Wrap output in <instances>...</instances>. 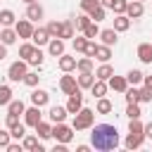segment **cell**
<instances>
[{"label":"cell","instance_id":"cell-1","mask_svg":"<svg viewBox=\"0 0 152 152\" xmlns=\"http://www.w3.org/2000/svg\"><path fill=\"white\" fill-rule=\"evenodd\" d=\"M119 142L121 140H119L116 126H112V124H97V126H93V131H90V145L95 150L109 152V150H116Z\"/></svg>","mask_w":152,"mask_h":152},{"label":"cell","instance_id":"cell-2","mask_svg":"<svg viewBox=\"0 0 152 152\" xmlns=\"http://www.w3.org/2000/svg\"><path fill=\"white\" fill-rule=\"evenodd\" d=\"M95 114L97 112H93V109H88V107H81L76 114H74V131H86V128H93V121H95Z\"/></svg>","mask_w":152,"mask_h":152},{"label":"cell","instance_id":"cell-3","mask_svg":"<svg viewBox=\"0 0 152 152\" xmlns=\"http://www.w3.org/2000/svg\"><path fill=\"white\" fill-rule=\"evenodd\" d=\"M26 71H28V62H26V59H17V62L10 64V69H7V78L14 81V83H17V81H24Z\"/></svg>","mask_w":152,"mask_h":152},{"label":"cell","instance_id":"cell-4","mask_svg":"<svg viewBox=\"0 0 152 152\" xmlns=\"http://www.w3.org/2000/svg\"><path fill=\"white\" fill-rule=\"evenodd\" d=\"M52 138H55L57 142H71V138H74V126H66L64 121H62V124H55V126H52Z\"/></svg>","mask_w":152,"mask_h":152},{"label":"cell","instance_id":"cell-5","mask_svg":"<svg viewBox=\"0 0 152 152\" xmlns=\"http://www.w3.org/2000/svg\"><path fill=\"white\" fill-rule=\"evenodd\" d=\"M14 31L19 33V38L31 40V36H33V24H31V19H19V21L14 24Z\"/></svg>","mask_w":152,"mask_h":152},{"label":"cell","instance_id":"cell-6","mask_svg":"<svg viewBox=\"0 0 152 152\" xmlns=\"http://www.w3.org/2000/svg\"><path fill=\"white\" fill-rule=\"evenodd\" d=\"M81 86H78V81H76V76H69V71H66V76H62L59 78V90L64 93V95H71L74 90H78Z\"/></svg>","mask_w":152,"mask_h":152},{"label":"cell","instance_id":"cell-7","mask_svg":"<svg viewBox=\"0 0 152 152\" xmlns=\"http://www.w3.org/2000/svg\"><path fill=\"white\" fill-rule=\"evenodd\" d=\"M81 107H83V95H81V88H78V90H74V93L69 95V100H66V112H69V114H76Z\"/></svg>","mask_w":152,"mask_h":152},{"label":"cell","instance_id":"cell-8","mask_svg":"<svg viewBox=\"0 0 152 152\" xmlns=\"http://www.w3.org/2000/svg\"><path fill=\"white\" fill-rule=\"evenodd\" d=\"M50 38H52V36L48 33V28H40V26H38V28H33L31 43H33L36 48H40V45H48V43H50Z\"/></svg>","mask_w":152,"mask_h":152},{"label":"cell","instance_id":"cell-9","mask_svg":"<svg viewBox=\"0 0 152 152\" xmlns=\"http://www.w3.org/2000/svg\"><path fill=\"white\" fill-rule=\"evenodd\" d=\"M38 121H43V119H40V107H38V104H33V107H28V109L24 112V124L36 128V124H38Z\"/></svg>","mask_w":152,"mask_h":152},{"label":"cell","instance_id":"cell-10","mask_svg":"<svg viewBox=\"0 0 152 152\" xmlns=\"http://www.w3.org/2000/svg\"><path fill=\"white\" fill-rule=\"evenodd\" d=\"M142 142H145V133H128V135H126V140H124L126 150H138Z\"/></svg>","mask_w":152,"mask_h":152},{"label":"cell","instance_id":"cell-11","mask_svg":"<svg viewBox=\"0 0 152 152\" xmlns=\"http://www.w3.org/2000/svg\"><path fill=\"white\" fill-rule=\"evenodd\" d=\"M17 38H19V33L14 31V26H2V31H0V40H2L5 45H14Z\"/></svg>","mask_w":152,"mask_h":152},{"label":"cell","instance_id":"cell-12","mask_svg":"<svg viewBox=\"0 0 152 152\" xmlns=\"http://www.w3.org/2000/svg\"><path fill=\"white\" fill-rule=\"evenodd\" d=\"M100 38H102L104 45L112 48V45H116V40H119V31H116L114 26H112V28H102V31H100Z\"/></svg>","mask_w":152,"mask_h":152},{"label":"cell","instance_id":"cell-13","mask_svg":"<svg viewBox=\"0 0 152 152\" xmlns=\"http://www.w3.org/2000/svg\"><path fill=\"white\" fill-rule=\"evenodd\" d=\"M107 86L112 88V90H116V93H126V88H128V81H126V76H112L109 81H107Z\"/></svg>","mask_w":152,"mask_h":152},{"label":"cell","instance_id":"cell-14","mask_svg":"<svg viewBox=\"0 0 152 152\" xmlns=\"http://www.w3.org/2000/svg\"><path fill=\"white\" fill-rule=\"evenodd\" d=\"M31 102H33V104H38V107H45V104L50 102V93H48V90H43V88H36V90L31 93Z\"/></svg>","mask_w":152,"mask_h":152},{"label":"cell","instance_id":"cell-15","mask_svg":"<svg viewBox=\"0 0 152 152\" xmlns=\"http://www.w3.org/2000/svg\"><path fill=\"white\" fill-rule=\"evenodd\" d=\"M138 59L142 64H152V43H140L138 45Z\"/></svg>","mask_w":152,"mask_h":152},{"label":"cell","instance_id":"cell-16","mask_svg":"<svg viewBox=\"0 0 152 152\" xmlns=\"http://www.w3.org/2000/svg\"><path fill=\"white\" fill-rule=\"evenodd\" d=\"M48 52H50L52 57H62V55H64V40H62V38H50Z\"/></svg>","mask_w":152,"mask_h":152},{"label":"cell","instance_id":"cell-17","mask_svg":"<svg viewBox=\"0 0 152 152\" xmlns=\"http://www.w3.org/2000/svg\"><path fill=\"white\" fill-rule=\"evenodd\" d=\"M66 114H69V112H66V107L55 104V107H50V114H48V116H50V121H52V124H62V121L66 119Z\"/></svg>","mask_w":152,"mask_h":152},{"label":"cell","instance_id":"cell-18","mask_svg":"<svg viewBox=\"0 0 152 152\" xmlns=\"http://www.w3.org/2000/svg\"><path fill=\"white\" fill-rule=\"evenodd\" d=\"M142 12H145V7H142L140 0H133V2H128V7H126V14H128L131 19H140Z\"/></svg>","mask_w":152,"mask_h":152},{"label":"cell","instance_id":"cell-19","mask_svg":"<svg viewBox=\"0 0 152 152\" xmlns=\"http://www.w3.org/2000/svg\"><path fill=\"white\" fill-rule=\"evenodd\" d=\"M26 19H31V21L43 19V7H40L38 2H28V5H26Z\"/></svg>","mask_w":152,"mask_h":152},{"label":"cell","instance_id":"cell-20","mask_svg":"<svg viewBox=\"0 0 152 152\" xmlns=\"http://www.w3.org/2000/svg\"><path fill=\"white\" fill-rule=\"evenodd\" d=\"M114 28H116L119 33L128 31V28H131V17H128V14H116V17H114Z\"/></svg>","mask_w":152,"mask_h":152},{"label":"cell","instance_id":"cell-21","mask_svg":"<svg viewBox=\"0 0 152 152\" xmlns=\"http://www.w3.org/2000/svg\"><path fill=\"white\" fill-rule=\"evenodd\" d=\"M76 62H78L76 57H71V55H62V57H59V69H62L64 74H66V71H74V69H76Z\"/></svg>","mask_w":152,"mask_h":152},{"label":"cell","instance_id":"cell-22","mask_svg":"<svg viewBox=\"0 0 152 152\" xmlns=\"http://www.w3.org/2000/svg\"><path fill=\"white\" fill-rule=\"evenodd\" d=\"M95 76H97L100 81H109V78L114 76V69H112V64H109V62H102V66H97Z\"/></svg>","mask_w":152,"mask_h":152},{"label":"cell","instance_id":"cell-23","mask_svg":"<svg viewBox=\"0 0 152 152\" xmlns=\"http://www.w3.org/2000/svg\"><path fill=\"white\" fill-rule=\"evenodd\" d=\"M95 78H97V76H95L93 71H78V78H76V81H78L81 88H90V86L95 83Z\"/></svg>","mask_w":152,"mask_h":152},{"label":"cell","instance_id":"cell-24","mask_svg":"<svg viewBox=\"0 0 152 152\" xmlns=\"http://www.w3.org/2000/svg\"><path fill=\"white\" fill-rule=\"evenodd\" d=\"M107 81H100V78H95V83L90 86V93H93V97H104L107 95Z\"/></svg>","mask_w":152,"mask_h":152},{"label":"cell","instance_id":"cell-25","mask_svg":"<svg viewBox=\"0 0 152 152\" xmlns=\"http://www.w3.org/2000/svg\"><path fill=\"white\" fill-rule=\"evenodd\" d=\"M36 133H38L40 140H48V138H52V126L48 121H38L36 124Z\"/></svg>","mask_w":152,"mask_h":152},{"label":"cell","instance_id":"cell-26","mask_svg":"<svg viewBox=\"0 0 152 152\" xmlns=\"http://www.w3.org/2000/svg\"><path fill=\"white\" fill-rule=\"evenodd\" d=\"M24 150H33V152H43V145L38 142V138L36 135H24Z\"/></svg>","mask_w":152,"mask_h":152},{"label":"cell","instance_id":"cell-27","mask_svg":"<svg viewBox=\"0 0 152 152\" xmlns=\"http://www.w3.org/2000/svg\"><path fill=\"white\" fill-rule=\"evenodd\" d=\"M17 24V17L12 10H0V26H14Z\"/></svg>","mask_w":152,"mask_h":152},{"label":"cell","instance_id":"cell-28","mask_svg":"<svg viewBox=\"0 0 152 152\" xmlns=\"http://www.w3.org/2000/svg\"><path fill=\"white\" fill-rule=\"evenodd\" d=\"M95 59H100V62H109L112 59V48L109 45H97V52H95Z\"/></svg>","mask_w":152,"mask_h":152},{"label":"cell","instance_id":"cell-29","mask_svg":"<svg viewBox=\"0 0 152 152\" xmlns=\"http://www.w3.org/2000/svg\"><path fill=\"white\" fill-rule=\"evenodd\" d=\"M112 109H114V104H112L107 97H97V104H95V112H97V114H109Z\"/></svg>","mask_w":152,"mask_h":152},{"label":"cell","instance_id":"cell-30","mask_svg":"<svg viewBox=\"0 0 152 152\" xmlns=\"http://www.w3.org/2000/svg\"><path fill=\"white\" fill-rule=\"evenodd\" d=\"M74 33H76L74 21H62V33H59V38L66 40V38H74Z\"/></svg>","mask_w":152,"mask_h":152},{"label":"cell","instance_id":"cell-31","mask_svg":"<svg viewBox=\"0 0 152 152\" xmlns=\"http://www.w3.org/2000/svg\"><path fill=\"white\" fill-rule=\"evenodd\" d=\"M83 36H86V38H90V40H95V38L100 36V26H97V21H90V24L83 28Z\"/></svg>","mask_w":152,"mask_h":152},{"label":"cell","instance_id":"cell-32","mask_svg":"<svg viewBox=\"0 0 152 152\" xmlns=\"http://www.w3.org/2000/svg\"><path fill=\"white\" fill-rule=\"evenodd\" d=\"M142 76H145V74H142L140 69H131V71L126 74V81H128L131 86H138V83H142Z\"/></svg>","mask_w":152,"mask_h":152},{"label":"cell","instance_id":"cell-33","mask_svg":"<svg viewBox=\"0 0 152 152\" xmlns=\"http://www.w3.org/2000/svg\"><path fill=\"white\" fill-rule=\"evenodd\" d=\"M12 102V88L10 86H0V107H7Z\"/></svg>","mask_w":152,"mask_h":152},{"label":"cell","instance_id":"cell-34","mask_svg":"<svg viewBox=\"0 0 152 152\" xmlns=\"http://www.w3.org/2000/svg\"><path fill=\"white\" fill-rule=\"evenodd\" d=\"M90 21H93V19H90V14H88V12H83V14H78V17L74 19V26H76L78 31H83V28H86Z\"/></svg>","mask_w":152,"mask_h":152},{"label":"cell","instance_id":"cell-35","mask_svg":"<svg viewBox=\"0 0 152 152\" xmlns=\"http://www.w3.org/2000/svg\"><path fill=\"white\" fill-rule=\"evenodd\" d=\"M71 45H74V50H76V52H86L88 38H86V36H74V38H71Z\"/></svg>","mask_w":152,"mask_h":152},{"label":"cell","instance_id":"cell-36","mask_svg":"<svg viewBox=\"0 0 152 152\" xmlns=\"http://www.w3.org/2000/svg\"><path fill=\"white\" fill-rule=\"evenodd\" d=\"M33 50H36V45H33V43H24V45L19 48V57L28 62V59H31V55H33Z\"/></svg>","mask_w":152,"mask_h":152},{"label":"cell","instance_id":"cell-37","mask_svg":"<svg viewBox=\"0 0 152 152\" xmlns=\"http://www.w3.org/2000/svg\"><path fill=\"white\" fill-rule=\"evenodd\" d=\"M124 97H126V102L131 104V102H140V90L133 86V88H126V93H124Z\"/></svg>","mask_w":152,"mask_h":152},{"label":"cell","instance_id":"cell-38","mask_svg":"<svg viewBox=\"0 0 152 152\" xmlns=\"http://www.w3.org/2000/svg\"><path fill=\"white\" fill-rule=\"evenodd\" d=\"M7 112H10V114H24V112H26V107H24V102H21V100H12V102L7 104Z\"/></svg>","mask_w":152,"mask_h":152},{"label":"cell","instance_id":"cell-39","mask_svg":"<svg viewBox=\"0 0 152 152\" xmlns=\"http://www.w3.org/2000/svg\"><path fill=\"white\" fill-rule=\"evenodd\" d=\"M45 28H48V33H50L52 38H59V33H62V21H57V19H55V21H50Z\"/></svg>","mask_w":152,"mask_h":152},{"label":"cell","instance_id":"cell-40","mask_svg":"<svg viewBox=\"0 0 152 152\" xmlns=\"http://www.w3.org/2000/svg\"><path fill=\"white\" fill-rule=\"evenodd\" d=\"M43 59H45L43 50H40V48H36V50H33V55H31V59H28V64H31V66H40V64H43Z\"/></svg>","mask_w":152,"mask_h":152},{"label":"cell","instance_id":"cell-41","mask_svg":"<svg viewBox=\"0 0 152 152\" xmlns=\"http://www.w3.org/2000/svg\"><path fill=\"white\" fill-rule=\"evenodd\" d=\"M140 114H142V112H140V104H138V102H131V104L126 107V116H128V119H140Z\"/></svg>","mask_w":152,"mask_h":152},{"label":"cell","instance_id":"cell-42","mask_svg":"<svg viewBox=\"0 0 152 152\" xmlns=\"http://www.w3.org/2000/svg\"><path fill=\"white\" fill-rule=\"evenodd\" d=\"M76 69L78 71H93V57H83L76 62Z\"/></svg>","mask_w":152,"mask_h":152},{"label":"cell","instance_id":"cell-43","mask_svg":"<svg viewBox=\"0 0 152 152\" xmlns=\"http://www.w3.org/2000/svg\"><path fill=\"white\" fill-rule=\"evenodd\" d=\"M38 81H40V76H38L36 71H26V76H24V83H26L28 88H36V86H38Z\"/></svg>","mask_w":152,"mask_h":152},{"label":"cell","instance_id":"cell-44","mask_svg":"<svg viewBox=\"0 0 152 152\" xmlns=\"http://www.w3.org/2000/svg\"><path fill=\"white\" fill-rule=\"evenodd\" d=\"M126 7H128V0H114L109 10L116 12V14H126Z\"/></svg>","mask_w":152,"mask_h":152},{"label":"cell","instance_id":"cell-45","mask_svg":"<svg viewBox=\"0 0 152 152\" xmlns=\"http://www.w3.org/2000/svg\"><path fill=\"white\" fill-rule=\"evenodd\" d=\"M128 133H145V126L140 124V119H131L128 121Z\"/></svg>","mask_w":152,"mask_h":152},{"label":"cell","instance_id":"cell-46","mask_svg":"<svg viewBox=\"0 0 152 152\" xmlns=\"http://www.w3.org/2000/svg\"><path fill=\"white\" fill-rule=\"evenodd\" d=\"M10 133H12V138H17V140H24V135H26V128H24V124H17V126H12V128H10Z\"/></svg>","mask_w":152,"mask_h":152},{"label":"cell","instance_id":"cell-47","mask_svg":"<svg viewBox=\"0 0 152 152\" xmlns=\"http://www.w3.org/2000/svg\"><path fill=\"white\" fill-rule=\"evenodd\" d=\"M95 7H100V0H81V10H83V12L90 14Z\"/></svg>","mask_w":152,"mask_h":152},{"label":"cell","instance_id":"cell-48","mask_svg":"<svg viewBox=\"0 0 152 152\" xmlns=\"http://www.w3.org/2000/svg\"><path fill=\"white\" fill-rule=\"evenodd\" d=\"M95 52H97V43L88 38V45H86V52H83V55H86V57H93V59H95Z\"/></svg>","mask_w":152,"mask_h":152},{"label":"cell","instance_id":"cell-49","mask_svg":"<svg viewBox=\"0 0 152 152\" xmlns=\"http://www.w3.org/2000/svg\"><path fill=\"white\" fill-rule=\"evenodd\" d=\"M140 102H152V88L150 86H142L140 88Z\"/></svg>","mask_w":152,"mask_h":152},{"label":"cell","instance_id":"cell-50","mask_svg":"<svg viewBox=\"0 0 152 152\" xmlns=\"http://www.w3.org/2000/svg\"><path fill=\"white\" fill-rule=\"evenodd\" d=\"M10 142H12V133L0 128V147H5V150H7V145H10Z\"/></svg>","mask_w":152,"mask_h":152},{"label":"cell","instance_id":"cell-51","mask_svg":"<svg viewBox=\"0 0 152 152\" xmlns=\"http://www.w3.org/2000/svg\"><path fill=\"white\" fill-rule=\"evenodd\" d=\"M90 19H93V21H102V19H104V7H102V5L95 7V10L90 12Z\"/></svg>","mask_w":152,"mask_h":152},{"label":"cell","instance_id":"cell-52","mask_svg":"<svg viewBox=\"0 0 152 152\" xmlns=\"http://www.w3.org/2000/svg\"><path fill=\"white\" fill-rule=\"evenodd\" d=\"M17 124H19V114H10V112H7L5 126H7V128H12V126H17Z\"/></svg>","mask_w":152,"mask_h":152},{"label":"cell","instance_id":"cell-53","mask_svg":"<svg viewBox=\"0 0 152 152\" xmlns=\"http://www.w3.org/2000/svg\"><path fill=\"white\" fill-rule=\"evenodd\" d=\"M21 147L24 145H19V142H10L7 145V152H21Z\"/></svg>","mask_w":152,"mask_h":152},{"label":"cell","instance_id":"cell-54","mask_svg":"<svg viewBox=\"0 0 152 152\" xmlns=\"http://www.w3.org/2000/svg\"><path fill=\"white\" fill-rule=\"evenodd\" d=\"M5 57H7V45H5L2 40H0V62H2Z\"/></svg>","mask_w":152,"mask_h":152},{"label":"cell","instance_id":"cell-55","mask_svg":"<svg viewBox=\"0 0 152 152\" xmlns=\"http://www.w3.org/2000/svg\"><path fill=\"white\" fill-rule=\"evenodd\" d=\"M145 138H152V121L145 124Z\"/></svg>","mask_w":152,"mask_h":152},{"label":"cell","instance_id":"cell-56","mask_svg":"<svg viewBox=\"0 0 152 152\" xmlns=\"http://www.w3.org/2000/svg\"><path fill=\"white\" fill-rule=\"evenodd\" d=\"M142 83H145V86H150V88H152V76H142Z\"/></svg>","mask_w":152,"mask_h":152},{"label":"cell","instance_id":"cell-57","mask_svg":"<svg viewBox=\"0 0 152 152\" xmlns=\"http://www.w3.org/2000/svg\"><path fill=\"white\" fill-rule=\"evenodd\" d=\"M112 2H114V0H100V5H102L104 10H107V7H112Z\"/></svg>","mask_w":152,"mask_h":152},{"label":"cell","instance_id":"cell-58","mask_svg":"<svg viewBox=\"0 0 152 152\" xmlns=\"http://www.w3.org/2000/svg\"><path fill=\"white\" fill-rule=\"evenodd\" d=\"M88 150H90L88 145H78V147H76V152H88Z\"/></svg>","mask_w":152,"mask_h":152},{"label":"cell","instance_id":"cell-59","mask_svg":"<svg viewBox=\"0 0 152 152\" xmlns=\"http://www.w3.org/2000/svg\"><path fill=\"white\" fill-rule=\"evenodd\" d=\"M24 2H26V5H28V2H36V0H24Z\"/></svg>","mask_w":152,"mask_h":152},{"label":"cell","instance_id":"cell-60","mask_svg":"<svg viewBox=\"0 0 152 152\" xmlns=\"http://www.w3.org/2000/svg\"><path fill=\"white\" fill-rule=\"evenodd\" d=\"M0 31H2V28H0Z\"/></svg>","mask_w":152,"mask_h":152},{"label":"cell","instance_id":"cell-61","mask_svg":"<svg viewBox=\"0 0 152 152\" xmlns=\"http://www.w3.org/2000/svg\"><path fill=\"white\" fill-rule=\"evenodd\" d=\"M140 2H142V0H140Z\"/></svg>","mask_w":152,"mask_h":152},{"label":"cell","instance_id":"cell-62","mask_svg":"<svg viewBox=\"0 0 152 152\" xmlns=\"http://www.w3.org/2000/svg\"><path fill=\"white\" fill-rule=\"evenodd\" d=\"M150 43H152V40H150Z\"/></svg>","mask_w":152,"mask_h":152}]
</instances>
